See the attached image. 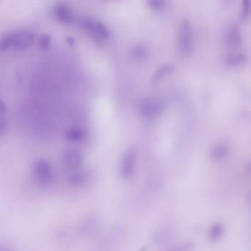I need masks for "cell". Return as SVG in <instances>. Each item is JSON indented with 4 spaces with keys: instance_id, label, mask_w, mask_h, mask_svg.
Instances as JSON below:
<instances>
[{
    "instance_id": "7c38bea8",
    "label": "cell",
    "mask_w": 251,
    "mask_h": 251,
    "mask_svg": "<svg viewBox=\"0 0 251 251\" xmlns=\"http://www.w3.org/2000/svg\"><path fill=\"white\" fill-rule=\"evenodd\" d=\"M86 137V134L83 130L78 128H72L66 132V138L72 142H80Z\"/></svg>"
},
{
    "instance_id": "8fae6325",
    "label": "cell",
    "mask_w": 251,
    "mask_h": 251,
    "mask_svg": "<svg viewBox=\"0 0 251 251\" xmlns=\"http://www.w3.org/2000/svg\"><path fill=\"white\" fill-rule=\"evenodd\" d=\"M175 69V66L173 63H165V64L161 65L160 67H158L155 73L153 75L152 78H151V82L153 83H157V82L161 80V79L164 78L167 75L173 73V71Z\"/></svg>"
},
{
    "instance_id": "5bb4252c",
    "label": "cell",
    "mask_w": 251,
    "mask_h": 251,
    "mask_svg": "<svg viewBox=\"0 0 251 251\" xmlns=\"http://www.w3.org/2000/svg\"><path fill=\"white\" fill-rule=\"evenodd\" d=\"M131 56L134 60L141 61V60L146 58L148 56V49L142 44H138L133 49Z\"/></svg>"
},
{
    "instance_id": "6da1fadb",
    "label": "cell",
    "mask_w": 251,
    "mask_h": 251,
    "mask_svg": "<svg viewBox=\"0 0 251 251\" xmlns=\"http://www.w3.org/2000/svg\"><path fill=\"white\" fill-rule=\"evenodd\" d=\"M34 41V35L28 30H21L6 35L2 39L0 47L2 51L14 49L24 50L28 48Z\"/></svg>"
},
{
    "instance_id": "4fadbf2b",
    "label": "cell",
    "mask_w": 251,
    "mask_h": 251,
    "mask_svg": "<svg viewBox=\"0 0 251 251\" xmlns=\"http://www.w3.org/2000/svg\"><path fill=\"white\" fill-rule=\"evenodd\" d=\"M224 233V227L221 223H215L209 229V238L211 242H217L220 240Z\"/></svg>"
},
{
    "instance_id": "52a82bcc",
    "label": "cell",
    "mask_w": 251,
    "mask_h": 251,
    "mask_svg": "<svg viewBox=\"0 0 251 251\" xmlns=\"http://www.w3.org/2000/svg\"><path fill=\"white\" fill-rule=\"evenodd\" d=\"M82 155L77 150L70 149L66 151L62 157V162L65 168L71 171H76L81 166Z\"/></svg>"
},
{
    "instance_id": "3957f363",
    "label": "cell",
    "mask_w": 251,
    "mask_h": 251,
    "mask_svg": "<svg viewBox=\"0 0 251 251\" xmlns=\"http://www.w3.org/2000/svg\"><path fill=\"white\" fill-rule=\"evenodd\" d=\"M163 109L162 102L154 98H145L138 102V113L145 119H156L162 113Z\"/></svg>"
},
{
    "instance_id": "d6986e66",
    "label": "cell",
    "mask_w": 251,
    "mask_h": 251,
    "mask_svg": "<svg viewBox=\"0 0 251 251\" xmlns=\"http://www.w3.org/2000/svg\"><path fill=\"white\" fill-rule=\"evenodd\" d=\"M51 43V37L49 35H43L39 39V46L41 48L47 49Z\"/></svg>"
},
{
    "instance_id": "8992f818",
    "label": "cell",
    "mask_w": 251,
    "mask_h": 251,
    "mask_svg": "<svg viewBox=\"0 0 251 251\" xmlns=\"http://www.w3.org/2000/svg\"><path fill=\"white\" fill-rule=\"evenodd\" d=\"M136 151L135 149H129L122 158L120 164V174L123 178H131L135 170L136 162Z\"/></svg>"
},
{
    "instance_id": "ffe728a7",
    "label": "cell",
    "mask_w": 251,
    "mask_h": 251,
    "mask_svg": "<svg viewBox=\"0 0 251 251\" xmlns=\"http://www.w3.org/2000/svg\"><path fill=\"white\" fill-rule=\"evenodd\" d=\"M248 200H249L250 206L251 207V193L250 194L249 197H248Z\"/></svg>"
},
{
    "instance_id": "ba28073f",
    "label": "cell",
    "mask_w": 251,
    "mask_h": 251,
    "mask_svg": "<svg viewBox=\"0 0 251 251\" xmlns=\"http://www.w3.org/2000/svg\"><path fill=\"white\" fill-rule=\"evenodd\" d=\"M54 16L58 21L63 24H71L74 20L73 9L64 3H58L55 7Z\"/></svg>"
},
{
    "instance_id": "277c9868",
    "label": "cell",
    "mask_w": 251,
    "mask_h": 251,
    "mask_svg": "<svg viewBox=\"0 0 251 251\" xmlns=\"http://www.w3.org/2000/svg\"><path fill=\"white\" fill-rule=\"evenodd\" d=\"M179 47L184 54L188 55L193 51V37L191 23L188 19L181 21L178 30Z\"/></svg>"
},
{
    "instance_id": "9a60e30c",
    "label": "cell",
    "mask_w": 251,
    "mask_h": 251,
    "mask_svg": "<svg viewBox=\"0 0 251 251\" xmlns=\"http://www.w3.org/2000/svg\"><path fill=\"white\" fill-rule=\"evenodd\" d=\"M247 60V56L245 54H234L226 58V63L229 66H237L242 64Z\"/></svg>"
},
{
    "instance_id": "e0dca14e",
    "label": "cell",
    "mask_w": 251,
    "mask_h": 251,
    "mask_svg": "<svg viewBox=\"0 0 251 251\" xmlns=\"http://www.w3.org/2000/svg\"><path fill=\"white\" fill-rule=\"evenodd\" d=\"M192 249H193V244L184 243L183 245L173 247L166 251H191Z\"/></svg>"
},
{
    "instance_id": "5b68a950",
    "label": "cell",
    "mask_w": 251,
    "mask_h": 251,
    "mask_svg": "<svg viewBox=\"0 0 251 251\" xmlns=\"http://www.w3.org/2000/svg\"><path fill=\"white\" fill-rule=\"evenodd\" d=\"M35 176L41 185H50L53 180V170L50 163L45 159H39L34 164Z\"/></svg>"
},
{
    "instance_id": "30bf717a",
    "label": "cell",
    "mask_w": 251,
    "mask_h": 251,
    "mask_svg": "<svg viewBox=\"0 0 251 251\" xmlns=\"http://www.w3.org/2000/svg\"><path fill=\"white\" fill-rule=\"evenodd\" d=\"M229 152V148L226 143H217L211 149L210 157L213 161H221L227 156Z\"/></svg>"
},
{
    "instance_id": "2e32d148",
    "label": "cell",
    "mask_w": 251,
    "mask_h": 251,
    "mask_svg": "<svg viewBox=\"0 0 251 251\" xmlns=\"http://www.w3.org/2000/svg\"><path fill=\"white\" fill-rule=\"evenodd\" d=\"M251 11V2L248 0H244L242 3V11H241V18L245 20L248 18Z\"/></svg>"
},
{
    "instance_id": "9c48e42d",
    "label": "cell",
    "mask_w": 251,
    "mask_h": 251,
    "mask_svg": "<svg viewBox=\"0 0 251 251\" xmlns=\"http://www.w3.org/2000/svg\"><path fill=\"white\" fill-rule=\"evenodd\" d=\"M226 42L230 47H239L242 43L240 29L236 24L231 26L226 32Z\"/></svg>"
},
{
    "instance_id": "7a4b0ae2",
    "label": "cell",
    "mask_w": 251,
    "mask_h": 251,
    "mask_svg": "<svg viewBox=\"0 0 251 251\" xmlns=\"http://www.w3.org/2000/svg\"><path fill=\"white\" fill-rule=\"evenodd\" d=\"M82 28L97 41L102 42L107 41L110 37L109 29L97 20L86 19L81 22Z\"/></svg>"
},
{
    "instance_id": "ac0fdd59",
    "label": "cell",
    "mask_w": 251,
    "mask_h": 251,
    "mask_svg": "<svg viewBox=\"0 0 251 251\" xmlns=\"http://www.w3.org/2000/svg\"><path fill=\"white\" fill-rule=\"evenodd\" d=\"M150 7L155 11H161L165 6V2L161 0H152L148 2Z\"/></svg>"
}]
</instances>
